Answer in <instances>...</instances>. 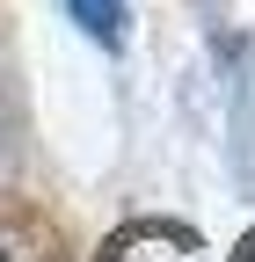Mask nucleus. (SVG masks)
<instances>
[{
    "mask_svg": "<svg viewBox=\"0 0 255 262\" xmlns=\"http://www.w3.org/2000/svg\"><path fill=\"white\" fill-rule=\"evenodd\" d=\"M102 262H211V248L189 233V226H168V219H132L117 226Z\"/></svg>",
    "mask_w": 255,
    "mask_h": 262,
    "instance_id": "f257e3e1",
    "label": "nucleus"
},
{
    "mask_svg": "<svg viewBox=\"0 0 255 262\" xmlns=\"http://www.w3.org/2000/svg\"><path fill=\"white\" fill-rule=\"evenodd\" d=\"M66 15L80 22V37H95L110 58L132 44V15H124V0H66Z\"/></svg>",
    "mask_w": 255,
    "mask_h": 262,
    "instance_id": "f03ea898",
    "label": "nucleus"
},
{
    "mask_svg": "<svg viewBox=\"0 0 255 262\" xmlns=\"http://www.w3.org/2000/svg\"><path fill=\"white\" fill-rule=\"evenodd\" d=\"M233 262H255V233H248V241H241V248H233Z\"/></svg>",
    "mask_w": 255,
    "mask_h": 262,
    "instance_id": "7ed1b4c3",
    "label": "nucleus"
},
{
    "mask_svg": "<svg viewBox=\"0 0 255 262\" xmlns=\"http://www.w3.org/2000/svg\"><path fill=\"white\" fill-rule=\"evenodd\" d=\"M0 262H8V248H0Z\"/></svg>",
    "mask_w": 255,
    "mask_h": 262,
    "instance_id": "20e7f679",
    "label": "nucleus"
}]
</instances>
